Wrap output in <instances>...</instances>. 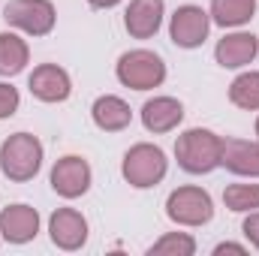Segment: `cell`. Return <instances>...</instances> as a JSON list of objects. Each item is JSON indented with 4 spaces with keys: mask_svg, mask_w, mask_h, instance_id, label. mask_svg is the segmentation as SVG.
I'll use <instances>...</instances> for the list:
<instances>
[{
    "mask_svg": "<svg viewBox=\"0 0 259 256\" xmlns=\"http://www.w3.org/2000/svg\"><path fill=\"white\" fill-rule=\"evenodd\" d=\"M220 151H223V139L211 130H187L178 136L175 142V157L178 166L190 175H208L220 166Z\"/></svg>",
    "mask_w": 259,
    "mask_h": 256,
    "instance_id": "6da1fadb",
    "label": "cell"
},
{
    "mask_svg": "<svg viewBox=\"0 0 259 256\" xmlns=\"http://www.w3.org/2000/svg\"><path fill=\"white\" fill-rule=\"evenodd\" d=\"M42 166V145L30 133H15L0 145V169L9 181H30Z\"/></svg>",
    "mask_w": 259,
    "mask_h": 256,
    "instance_id": "7a4b0ae2",
    "label": "cell"
},
{
    "mask_svg": "<svg viewBox=\"0 0 259 256\" xmlns=\"http://www.w3.org/2000/svg\"><path fill=\"white\" fill-rule=\"evenodd\" d=\"M166 169H169L166 154L157 145H148V142L133 145L127 154H124V163H121L124 178H127L133 187H139V190H148V187L160 184L166 178Z\"/></svg>",
    "mask_w": 259,
    "mask_h": 256,
    "instance_id": "3957f363",
    "label": "cell"
},
{
    "mask_svg": "<svg viewBox=\"0 0 259 256\" xmlns=\"http://www.w3.org/2000/svg\"><path fill=\"white\" fill-rule=\"evenodd\" d=\"M166 78V64L160 55L148 52V49H133L127 55H121L118 61V81L133 91H151L160 88Z\"/></svg>",
    "mask_w": 259,
    "mask_h": 256,
    "instance_id": "277c9868",
    "label": "cell"
},
{
    "mask_svg": "<svg viewBox=\"0 0 259 256\" xmlns=\"http://www.w3.org/2000/svg\"><path fill=\"white\" fill-rule=\"evenodd\" d=\"M166 214L178 226H205L214 217V202L202 187H178L166 199Z\"/></svg>",
    "mask_w": 259,
    "mask_h": 256,
    "instance_id": "5b68a950",
    "label": "cell"
},
{
    "mask_svg": "<svg viewBox=\"0 0 259 256\" xmlns=\"http://www.w3.org/2000/svg\"><path fill=\"white\" fill-rule=\"evenodd\" d=\"M6 24L30 33V36H46L55 27V6L52 0H9L3 9Z\"/></svg>",
    "mask_w": 259,
    "mask_h": 256,
    "instance_id": "8992f818",
    "label": "cell"
},
{
    "mask_svg": "<svg viewBox=\"0 0 259 256\" xmlns=\"http://www.w3.org/2000/svg\"><path fill=\"white\" fill-rule=\"evenodd\" d=\"M208 30H211V15L202 6H193V3L178 6L175 15H172V24H169V36H172V42L178 49H196V46H202L205 36H208Z\"/></svg>",
    "mask_w": 259,
    "mask_h": 256,
    "instance_id": "52a82bcc",
    "label": "cell"
},
{
    "mask_svg": "<svg viewBox=\"0 0 259 256\" xmlns=\"http://www.w3.org/2000/svg\"><path fill=\"white\" fill-rule=\"evenodd\" d=\"M91 187V166L88 160L69 154V157H61L52 169V190L64 199H78L84 196Z\"/></svg>",
    "mask_w": 259,
    "mask_h": 256,
    "instance_id": "ba28073f",
    "label": "cell"
},
{
    "mask_svg": "<svg viewBox=\"0 0 259 256\" xmlns=\"http://www.w3.org/2000/svg\"><path fill=\"white\" fill-rule=\"evenodd\" d=\"M27 88L42 103H64L69 97V91H72V81H69L66 69H61L58 64H39L30 72Z\"/></svg>",
    "mask_w": 259,
    "mask_h": 256,
    "instance_id": "9c48e42d",
    "label": "cell"
},
{
    "mask_svg": "<svg viewBox=\"0 0 259 256\" xmlns=\"http://www.w3.org/2000/svg\"><path fill=\"white\" fill-rule=\"evenodd\" d=\"M39 232V214L30 205H9L0 211V235L9 244H27Z\"/></svg>",
    "mask_w": 259,
    "mask_h": 256,
    "instance_id": "30bf717a",
    "label": "cell"
},
{
    "mask_svg": "<svg viewBox=\"0 0 259 256\" xmlns=\"http://www.w3.org/2000/svg\"><path fill=\"white\" fill-rule=\"evenodd\" d=\"M49 232L61 250H78L88 241V220L75 208H58L49 220Z\"/></svg>",
    "mask_w": 259,
    "mask_h": 256,
    "instance_id": "8fae6325",
    "label": "cell"
},
{
    "mask_svg": "<svg viewBox=\"0 0 259 256\" xmlns=\"http://www.w3.org/2000/svg\"><path fill=\"white\" fill-rule=\"evenodd\" d=\"M163 0H130L124 27L136 39H151L163 24Z\"/></svg>",
    "mask_w": 259,
    "mask_h": 256,
    "instance_id": "7c38bea8",
    "label": "cell"
},
{
    "mask_svg": "<svg viewBox=\"0 0 259 256\" xmlns=\"http://www.w3.org/2000/svg\"><path fill=\"white\" fill-rule=\"evenodd\" d=\"M220 166H226V169L235 172V175L259 178V142H247V139H223Z\"/></svg>",
    "mask_w": 259,
    "mask_h": 256,
    "instance_id": "4fadbf2b",
    "label": "cell"
},
{
    "mask_svg": "<svg viewBox=\"0 0 259 256\" xmlns=\"http://www.w3.org/2000/svg\"><path fill=\"white\" fill-rule=\"evenodd\" d=\"M184 121V106L172 97H154L142 106V124L148 133H172Z\"/></svg>",
    "mask_w": 259,
    "mask_h": 256,
    "instance_id": "5bb4252c",
    "label": "cell"
},
{
    "mask_svg": "<svg viewBox=\"0 0 259 256\" xmlns=\"http://www.w3.org/2000/svg\"><path fill=\"white\" fill-rule=\"evenodd\" d=\"M259 55V42L253 33H229L217 42L214 49V58L217 64L226 66V69H238V66L253 64V58Z\"/></svg>",
    "mask_w": 259,
    "mask_h": 256,
    "instance_id": "9a60e30c",
    "label": "cell"
},
{
    "mask_svg": "<svg viewBox=\"0 0 259 256\" xmlns=\"http://www.w3.org/2000/svg\"><path fill=\"white\" fill-rule=\"evenodd\" d=\"M91 115H94V124L100 130H106V133H121V130H127L130 121H133L130 106L121 97H112V94L100 97V100L94 103Z\"/></svg>",
    "mask_w": 259,
    "mask_h": 256,
    "instance_id": "2e32d148",
    "label": "cell"
},
{
    "mask_svg": "<svg viewBox=\"0 0 259 256\" xmlns=\"http://www.w3.org/2000/svg\"><path fill=\"white\" fill-rule=\"evenodd\" d=\"M256 0H211V18L220 27H241L253 18Z\"/></svg>",
    "mask_w": 259,
    "mask_h": 256,
    "instance_id": "e0dca14e",
    "label": "cell"
},
{
    "mask_svg": "<svg viewBox=\"0 0 259 256\" xmlns=\"http://www.w3.org/2000/svg\"><path fill=\"white\" fill-rule=\"evenodd\" d=\"M27 42L18 33H0V75H18L27 66Z\"/></svg>",
    "mask_w": 259,
    "mask_h": 256,
    "instance_id": "ac0fdd59",
    "label": "cell"
},
{
    "mask_svg": "<svg viewBox=\"0 0 259 256\" xmlns=\"http://www.w3.org/2000/svg\"><path fill=\"white\" fill-rule=\"evenodd\" d=\"M229 100H232V106H238L244 112H256L259 109V72H241L229 84Z\"/></svg>",
    "mask_w": 259,
    "mask_h": 256,
    "instance_id": "d6986e66",
    "label": "cell"
},
{
    "mask_svg": "<svg viewBox=\"0 0 259 256\" xmlns=\"http://www.w3.org/2000/svg\"><path fill=\"white\" fill-rule=\"evenodd\" d=\"M223 202H226L229 211H256L259 184H229L223 190Z\"/></svg>",
    "mask_w": 259,
    "mask_h": 256,
    "instance_id": "ffe728a7",
    "label": "cell"
},
{
    "mask_svg": "<svg viewBox=\"0 0 259 256\" xmlns=\"http://www.w3.org/2000/svg\"><path fill=\"white\" fill-rule=\"evenodd\" d=\"M151 256H193L196 253V241L187 232H169L163 235L157 244H151Z\"/></svg>",
    "mask_w": 259,
    "mask_h": 256,
    "instance_id": "44dd1931",
    "label": "cell"
},
{
    "mask_svg": "<svg viewBox=\"0 0 259 256\" xmlns=\"http://www.w3.org/2000/svg\"><path fill=\"white\" fill-rule=\"evenodd\" d=\"M18 103H21L18 91H15L12 84H3V81H0V118H12L15 109H18Z\"/></svg>",
    "mask_w": 259,
    "mask_h": 256,
    "instance_id": "7402d4cb",
    "label": "cell"
},
{
    "mask_svg": "<svg viewBox=\"0 0 259 256\" xmlns=\"http://www.w3.org/2000/svg\"><path fill=\"white\" fill-rule=\"evenodd\" d=\"M241 229H244L247 241H250V244L259 250V211H250V217L244 220V226H241Z\"/></svg>",
    "mask_w": 259,
    "mask_h": 256,
    "instance_id": "603a6c76",
    "label": "cell"
},
{
    "mask_svg": "<svg viewBox=\"0 0 259 256\" xmlns=\"http://www.w3.org/2000/svg\"><path fill=\"white\" fill-rule=\"evenodd\" d=\"M214 253H217V256H223V253L244 256V253H247V247H241V244H229V241H226V244H217V247H214Z\"/></svg>",
    "mask_w": 259,
    "mask_h": 256,
    "instance_id": "cb8c5ba5",
    "label": "cell"
},
{
    "mask_svg": "<svg viewBox=\"0 0 259 256\" xmlns=\"http://www.w3.org/2000/svg\"><path fill=\"white\" fill-rule=\"evenodd\" d=\"M91 6H97V9H112V6H118L121 0H88Z\"/></svg>",
    "mask_w": 259,
    "mask_h": 256,
    "instance_id": "d4e9b609",
    "label": "cell"
},
{
    "mask_svg": "<svg viewBox=\"0 0 259 256\" xmlns=\"http://www.w3.org/2000/svg\"><path fill=\"white\" fill-rule=\"evenodd\" d=\"M256 136H259V121H256Z\"/></svg>",
    "mask_w": 259,
    "mask_h": 256,
    "instance_id": "484cf974",
    "label": "cell"
}]
</instances>
